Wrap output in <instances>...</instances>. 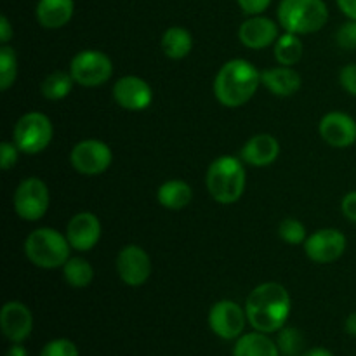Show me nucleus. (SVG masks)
Masks as SVG:
<instances>
[{
  "label": "nucleus",
  "instance_id": "nucleus-1",
  "mask_svg": "<svg viewBox=\"0 0 356 356\" xmlns=\"http://www.w3.org/2000/svg\"><path fill=\"white\" fill-rule=\"evenodd\" d=\"M291 296L287 289L266 282L254 289L245 301V315L257 332L271 334L280 330L291 315Z\"/></svg>",
  "mask_w": 356,
  "mask_h": 356
},
{
  "label": "nucleus",
  "instance_id": "nucleus-2",
  "mask_svg": "<svg viewBox=\"0 0 356 356\" xmlns=\"http://www.w3.org/2000/svg\"><path fill=\"white\" fill-rule=\"evenodd\" d=\"M261 86V72L245 59L225 63L214 79V94L222 106L238 108L252 99Z\"/></svg>",
  "mask_w": 356,
  "mask_h": 356
},
{
  "label": "nucleus",
  "instance_id": "nucleus-3",
  "mask_svg": "<svg viewBox=\"0 0 356 356\" xmlns=\"http://www.w3.org/2000/svg\"><path fill=\"white\" fill-rule=\"evenodd\" d=\"M245 169L243 163L235 156H219L209 165L207 184L209 193L216 202L222 205L235 204L245 191Z\"/></svg>",
  "mask_w": 356,
  "mask_h": 356
},
{
  "label": "nucleus",
  "instance_id": "nucleus-4",
  "mask_svg": "<svg viewBox=\"0 0 356 356\" xmlns=\"http://www.w3.org/2000/svg\"><path fill=\"white\" fill-rule=\"evenodd\" d=\"M277 14L282 28L296 35L315 33L329 19V9L323 0H282Z\"/></svg>",
  "mask_w": 356,
  "mask_h": 356
},
{
  "label": "nucleus",
  "instance_id": "nucleus-5",
  "mask_svg": "<svg viewBox=\"0 0 356 356\" xmlns=\"http://www.w3.org/2000/svg\"><path fill=\"white\" fill-rule=\"evenodd\" d=\"M70 242L58 229L38 228L24 240V254L31 264L44 270L65 266L70 259Z\"/></svg>",
  "mask_w": 356,
  "mask_h": 356
},
{
  "label": "nucleus",
  "instance_id": "nucleus-6",
  "mask_svg": "<svg viewBox=\"0 0 356 356\" xmlns=\"http://www.w3.org/2000/svg\"><path fill=\"white\" fill-rule=\"evenodd\" d=\"M52 134H54V129L47 115L40 111H30V113H24L14 125L13 143L19 148L21 153L37 155L51 145Z\"/></svg>",
  "mask_w": 356,
  "mask_h": 356
},
{
  "label": "nucleus",
  "instance_id": "nucleus-7",
  "mask_svg": "<svg viewBox=\"0 0 356 356\" xmlns=\"http://www.w3.org/2000/svg\"><path fill=\"white\" fill-rule=\"evenodd\" d=\"M70 73H72L73 80L79 86L97 87L103 86V83H106L111 79V75H113V63H111V59L104 52L87 49V51L79 52L72 59Z\"/></svg>",
  "mask_w": 356,
  "mask_h": 356
},
{
  "label": "nucleus",
  "instance_id": "nucleus-8",
  "mask_svg": "<svg viewBox=\"0 0 356 356\" xmlns=\"http://www.w3.org/2000/svg\"><path fill=\"white\" fill-rule=\"evenodd\" d=\"M49 209L47 184L38 177H26L14 193V211L24 221H38Z\"/></svg>",
  "mask_w": 356,
  "mask_h": 356
},
{
  "label": "nucleus",
  "instance_id": "nucleus-9",
  "mask_svg": "<svg viewBox=\"0 0 356 356\" xmlns=\"http://www.w3.org/2000/svg\"><path fill=\"white\" fill-rule=\"evenodd\" d=\"M73 169L86 176H97L108 170L113 162V153L110 146L97 139H83L76 143L70 155Z\"/></svg>",
  "mask_w": 356,
  "mask_h": 356
},
{
  "label": "nucleus",
  "instance_id": "nucleus-10",
  "mask_svg": "<svg viewBox=\"0 0 356 356\" xmlns=\"http://www.w3.org/2000/svg\"><path fill=\"white\" fill-rule=\"evenodd\" d=\"M305 250L313 263L330 264L339 259L346 250V236L339 229H318L306 238Z\"/></svg>",
  "mask_w": 356,
  "mask_h": 356
},
{
  "label": "nucleus",
  "instance_id": "nucleus-11",
  "mask_svg": "<svg viewBox=\"0 0 356 356\" xmlns=\"http://www.w3.org/2000/svg\"><path fill=\"white\" fill-rule=\"evenodd\" d=\"M118 277L131 287H139L152 275V259L139 245H125L117 257Z\"/></svg>",
  "mask_w": 356,
  "mask_h": 356
},
{
  "label": "nucleus",
  "instance_id": "nucleus-12",
  "mask_svg": "<svg viewBox=\"0 0 356 356\" xmlns=\"http://www.w3.org/2000/svg\"><path fill=\"white\" fill-rule=\"evenodd\" d=\"M245 312L233 301H219L209 313V325L216 336L222 339H235L245 327Z\"/></svg>",
  "mask_w": 356,
  "mask_h": 356
},
{
  "label": "nucleus",
  "instance_id": "nucleus-13",
  "mask_svg": "<svg viewBox=\"0 0 356 356\" xmlns=\"http://www.w3.org/2000/svg\"><path fill=\"white\" fill-rule=\"evenodd\" d=\"M113 97L122 108L129 111H143L152 104L153 90L141 76H122L113 86Z\"/></svg>",
  "mask_w": 356,
  "mask_h": 356
},
{
  "label": "nucleus",
  "instance_id": "nucleus-14",
  "mask_svg": "<svg viewBox=\"0 0 356 356\" xmlns=\"http://www.w3.org/2000/svg\"><path fill=\"white\" fill-rule=\"evenodd\" d=\"M66 238L70 245L80 252L94 249L101 238V222L92 212H80L70 219L66 226Z\"/></svg>",
  "mask_w": 356,
  "mask_h": 356
},
{
  "label": "nucleus",
  "instance_id": "nucleus-15",
  "mask_svg": "<svg viewBox=\"0 0 356 356\" xmlns=\"http://www.w3.org/2000/svg\"><path fill=\"white\" fill-rule=\"evenodd\" d=\"M320 136L334 148H348L356 141V122L343 111H330L320 122Z\"/></svg>",
  "mask_w": 356,
  "mask_h": 356
},
{
  "label": "nucleus",
  "instance_id": "nucleus-16",
  "mask_svg": "<svg viewBox=\"0 0 356 356\" xmlns=\"http://www.w3.org/2000/svg\"><path fill=\"white\" fill-rule=\"evenodd\" d=\"M0 327L7 339L13 343H23L33 329V316L23 302L10 301L3 305L0 312Z\"/></svg>",
  "mask_w": 356,
  "mask_h": 356
},
{
  "label": "nucleus",
  "instance_id": "nucleus-17",
  "mask_svg": "<svg viewBox=\"0 0 356 356\" xmlns=\"http://www.w3.org/2000/svg\"><path fill=\"white\" fill-rule=\"evenodd\" d=\"M240 42L249 49H264L277 42L278 26L273 19L261 14L249 17L242 23L238 30Z\"/></svg>",
  "mask_w": 356,
  "mask_h": 356
},
{
  "label": "nucleus",
  "instance_id": "nucleus-18",
  "mask_svg": "<svg viewBox=\"0 0 356 356\" xmlns=\"http://www.w3.org/2000/svg\"><path fill=\"white\" fill-rule=\"evenodd\" d=\"M280 155V143L271 134H256L243 145L240 156L252 167H268Z\"/></svg>",
  "mask_w": 356,
  "mask_h": 356
},
{
  "label": "nucleus",
  "instance_id": "nucleus-19",
  "mask_svg": "<svg viewBox=\"0 0 356 356\" xmlns=\"http://www.w3.org/2000/svg\"><path fill=\"white\" fill-rule=\"evenodd\" d=\"M261 83L275 96L289 97L301 89V75L291 66H278L261 72Z\"/></svg>",
  "mask_w": 356,
  "mask_h": 356
},
{
  "label": "nucleus",
  "instance_id": "nucleus-20",
  "mask_svg": "<svg viewBox=\"0 0 356 356\" xmlns=\"http://www.w3.org/2000/svg\"><path fill=\"white\" fill-rule=\"evenodd\" d=\"M73 10H75L73 0H38L35 14L42 26L49 30H58L70 23Z\"/></svg>",
  "mask_w": 356,
  "mask_h": 356
},
{
  "label": "nucleus",
  "instance_id": "nucleus-21",
  "mask_svg": "<svg viewBox=\"0 0 356 356\" xmlns=\"http://www.w3.org/2000/svg\"><path fill=\"white\" fill-rule=\"evenodd\" d=\"M156 197H159L162 207L169 209V211H181L190 205L191 198H193V190L184 181L170 179L159 188Z\"/></svg>",
  "mask_w": 356,
  "mask_h": 356
},
{
  "label": "nucleus",
  "instance_id": "nucleus-22",
  "mask_svg": "<svg viewBox=\"0 0 356 356\" xmlns=\"http://www.w3.org/2000/svg\"><path fill=\"white\" fill-rule=\"evenodd\" d=\"M193 49V37L186 28L170 26L162 35V51L170 59H183Z\"/></svg>",
  "mask_w": 356,
  "mask_h": 356
},
{
  "label": "nucleus",
  "instance_id": "nucleus-23",
  "mask_svg": "<svg viewBox=\"0 0 356 356\" xmlns=\"http://www.w3.org/2000/svg\"><path fill=\"white\" fill-rule=\"evenodd\" d=\"M233 356H278V346L264 332L245 334L236 341Z\"/></svg>",
  "mask_w": 356,
  "mask_h": 356
},
{
  "label": "nucleus",
  "instance_id": "nucleus-24",
  "mask_svg": "<svg viewBox=\"0 0 356 356\" xmlns=\"http://www.w3.org/2000/svg\"><path fill=\"white\" fill-rule=\"evenodd\" d=\"M305 45L296 33H285L275 42V59L282 66H294L302 58Z\"/></svg>",
  "mask_w": 356,
  "mask_h": 356
},
{
  "label": "nucleus",
  "instance_id": "nucleus-25",
  "mask_svg": "<svg viewBox=\"0 0 356 356\" xmlns=\"http://www.w3.org/2000/svg\"><path fill=\"white\" fill-rule=\"evenodd\" d=\"M63 277L66 284L75 289H83L92 282L94 270L90 263H87L82 257H70L63 266Z\"/></svg>",
  "mask_w": 356,
  "mask_h": 356
},
{
  "label": "nucleus",
  "instance_id": "nucleus-26",
  "mask_svg": "<svg viewBox=\"0 0 356 356\" xmlns=\"http://www.w3.org/2000/svg\"><path fill=\"white\" fill-rule=\"evenodd\" d=\"M73 82H75V80H73L72 73L54 72L51 73V75L45 76V80L40 86V92L45 99H51V101L65 99V97L72 92Z\"/></svg>",
  "mask_w": 356,
  "mask_h": 356
},
{
  "label": "nucleus",
  "instance_id": "nucleus-27",
  "mask_svg": "<svg viewBox=\"0 0 356 356\" xmlns=\"http://www.w3.org/2000/svg\"><path fill=\"white\" fill-rule=\"evenodd\" d=\"M17 75V58L16 51L9 45L0 47V89L7 90L14 86Z\"/></svg>",
  "mask_w": 356,
  "mask_h": 356
},
{
  "label": "nucleus",
  "instance_id": "nucleus-28",
  "mask_svg": "<svg viewBox=\"0 0 356 356\" xmlns=\"http://www.w3.org/2000/svg\"><path fill=\"white\" fill-rule=\"evenodd\" d=\"M278 235L284 242L292 243V245H299V243L306 242V228L299 219L287 218L280 222L278 226Z\"/></svg>",
  "mask_w": 356,
  "mask_h": 356
},
{
  "label": "nucleus",
  "instance_id": "nucleus-29",
  "mask_svg": "<svg viewBox=\"0 0 356 356\" xmlns=\"http://www.w3.org/2000/svg\"><path fill=\"white\" fill-rule=\"evenodd\" d=\"M278 350L285 356H298L302 350V334L294 327L280 329L278 334Z\"/></svg>",
  "mask_w": 356,
  "mask_h": 356
},
{
  "label": "nucleus",
  "instance_id": "nucleus-30",
  "mask_svg": "<svg viewBox=\"0 0 356 356\" xmlns=\"http://www.w3.org/2000/svg\"><path fill=\"white\" fill-rule=\"evenodd\" d=\"M40 356H79V351L72 341L56 339L45 344Z\"/></svg>",
  "mask_w": 356,
  "mask_h": 356
},
{
  "label": "nucleus",
  "instance_id": "nucleus-31",
  "mask_svg": "<svg viewBox=\"0 0 356 356\" xmlns=\"http://www.w3.org/2000/svg\"><path fill=\"white\" fill-rule=\"evenodd\" d=\"M337 44L343 49H356V21L350 19L337 30Z\"/></svg>",
  "mask_w": 356,
  "mask_h": 356
},
{
  "label": "nucleus",
  "instance_id": "nucleus-32",
  "mask_svg": "<svg viewBox=\"0 0 356 356\" xmlns=\"http://www.w3.org/2000/svg\"><path fill=\"white\" fill-rule=\"evenodd\" d=\"M17 155H19V148L14 143L3 141L0 145V167L3 170H9L16 165Z\"/></svg>",
  "mask_w": 356,
  "mask_h": 356
},
{
  "label": "nucleus",
  "instance_id": "nucleus-33",
  "mask_svg": "<svg viewBox=\"0 0 356 356\" xmlns=\"http://www.w3.org/2000/svg\"><path fill=\"white\" fill-rule=\"evenodd\" d=\"M341 86L346 92H350L351 96L356 97V63L353 65H346L343 70H341Z\"/></svg>",
  "mask_w": 356,
  "mask_h": 356
},
{
  "label": "nucleus",
  "instance_id": "nucleus-34",
  "mask_svg": "<svg viewBox=\"0 0 356 356\" xmlns=\"http://www.w3.org/2000/svg\"><path fill=\"white\" fill-rule=\"evenodd\" d=\"M240 6V9L245 14H250V16H257V14L264 13V10L270 7L271 0H236Z\"/></svg>",
  "mask_w": 356,
  "mask_h": 356
},
{
  "label": "nucleus",
  "instance_id": "nucleus-35",
  "mask_svg": "<svg viewBox=\"0 0 356 356\" xmlns=\"http://www.w3.org/2000/svg\"><path fill=\"white\" fill-rule=\"evenodd\" d=\"M341 209H343L344 218L350 219L351 222H356V191H350L348 195H344Z\"/></svg>",
  "mask_w": 356,
  "mask_h": 356
},
{
  "label": "nucleus",
  "instance_id": "nucleus-36",
  "mask_svg": "<svg viewBox=\"0 0 356 356\" xmlns=\"http://www.w3.org/2000/svg\"><path fill=\"white\" fill-rule=\"evenodd\" d=\"M14 31H13V26H10L9 19H7V16H2L0 17V42H2L3 45H7V42L13 38Z\"/></svg>",
  "mask_w": 356,
  "mask_h": 356
},
{
  "label": "nucleus",
  "instance_id": "nucleus-37",
  "mask_svg": "<svg viewBox=\"0 0 356 356\" xmlns=\"http://www.w3.org/2000/svg\"><path fill=\"white\" fill-rule=\"evenodd\" d=\"M337 6L343 10L344 16L356 21V0H337Z\"/></svg>",
  "mask_w": 356,
  "mask_h": 356
},
{
  "label": "nucleus",
  "instance_id": "nucleus-38",
  "mask_svg": "<svg viewBox=\"0 0 356 356\" xmlns=\"http://www.w3.org/2000/svg\"><path fill=\"white\" fill-rule=\"evenodd\" d=\"M346 332L356 336V313H351L346 320Z\"/></svg>",
  "mask_w": 356,
  "mask_h": 356
},
{
  "label": "nucleus",
  "instance_id": "nucleus-39",
  "mask_svg": "<svg viewBox=\"0 0 356 356\" xmlns=\"http://www.w3.org/2000/svg\"><path fill=\"white\" fill-rule=\"evenodd\" d=\"M6 356H28V353L21 344H14V346L9 348V351H7Z\"/></svg>",
  "mask_w": 356,
  "mask_h": 356
},
{
  "label": "nucleus",
  "instance_id": "nucleus-40",
  "mask_svg": "<svg viewBox=\"0 0 356 356\" xmlns=\"http://www.w3.org/2000/svg\"><path fill=\"white\" fill-rule=\"evenodd\" d=\"M301 356H332V353L329 350H325V348H315V350L306 351Z\"/></svg>",
  "mask_w": 356,
  "mask_h": 356
}]
</instances>
